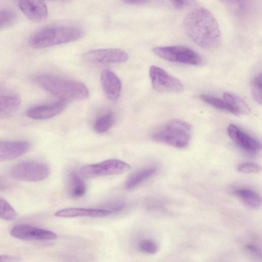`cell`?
Instances as JSON below:
<instances>
[{
    "label": "cell",
    "mask_w": 262,
    "mask_h": 262,
    "mask_svg": "<svg viewBox=\"0 0 262 262\" xmlns=\"http://www.w3.org/2000/svg\"><path fill=\"white\" fill-rule=\"evenodd\" d=\"M18 6L24 14L33 21L40 22L47 17V7L42 1H19Z\"/></svg>",
    "instance_id": "obj_15"
},
{
    "label": "cell",
    "mask_w": 262,
    "mask_h": 262,
    "mask_svg": "<svg viewBox=\"0 0 262 262\" xmlns=\"http://www.w3.org/2000/svg\"><path fill=\"white\" fill-rule=\"evenodd\" d=\"M35 82L49 93L62 101L80 100L89 96V91L83 83L60 76L41 74L34 78Z\"/></svg>",
    "instance_id": "obj_2"
},
{
    "label": "cell",
    "mask_w": 262,
    "mask_h": 262,
    "mask_svg": "<svg viewBox=\"0 0 262 262\" xmlns=\"http://www.w3.org/2000/svg\"><path fill=\"white\" fill-rule=\"evenodd\" d=\"M125 3L132 4V5H140L143 4L147 2V1H140V0H128L124 2Z\"/></svg>",
    "instance_id": "obj_32"
},
{
    "label": "cell",
    "mask_w": 262,
    "mask_h": 262,
    "mask_svg": "<svg viewBox=\"0 0 262 262\" xmlns=\"http://www.w3.org/2000/svg\"><path fill=\"white\" fill-rule=\"evenodd\" d=\"M10 234L15 238L27 241L52 240L57 237L56 234L51 231L26 224L14 226Z\"/></svg>",
    "instance_id": "obj_10"
},
{
    "label": "cell",
    "mask_w": 262,
    "mask_h": 262,
    "mask_svg": "<svg viewBox=\"0 0 262 262\" xmlns=\"http://www.w3.org/2000/svg\"><path fill=\"white\" fill-rule=\"evenodd\" d=\"M139 249L145 253L153 254L157 252L158 247L154 241L145 239L140 242Z\"/></svg>",
    "instance_id": "obj_27"
},
{
    "label": "cell",
    "mask_w": 262,
    "mask_h": 262,
    "mask_svg": "<svg viewBox=\"0 0 262 262\" xmlns=\"http://www.w3.org/2000/svg\"><path fill=\"white\" fill-rule=\"evenodd\" d=\"M82 58L85 61L93 63H120L125 62L128 55L120 49H102L88 51L83 54Z\"/></svg>",
    "instance_id": "obj_9"
},
{
    "label": "cell",
    "mask_w": 262,
    "mask_h": 262,
    "mask_svg": "<svg viewBox=\"0 0 262 262\" xmlns=\"http://www.w3.org/2000/svg\"><path fill=\"white\" fill-rule=\"evenodd\" d=\"M112 212L108 210L68 208L57 211L55 215L61 217H74L81 216H90L93 217H104L110 215Z\"/></svg>",
    "instance_id": "obj_17"
},
{
    "label": "cell",
    "mask_w": 262,
    "mask_h": 262,
    "mask_svg": "<svg viewBox=\"0 0 262 262\" xmlns=\"http://www.w3.org/2000/svg\"><path fill=\"white\" fill-rule=\"evenodd\" d=\"M153 53L165 60L188 65H198L202 61L200 55L193 50L182 46L156 47Z\"/></svg>",
    "instance_id": "obj_5"
},
{
    "label": "cell",
    "mask_w": 262,
    "mask_h": 262,
    "mask_svg": "<svg viewBox=\"0 0 262 262\" xmlns=\"http://www.w3.org/2000/svg\"><path fill=\"white\" fill-rule=\"evenodd\" d=\"M149 75L153 88L158 91L179 93L184 90L180 80L158 67L151 66Z\"/></svg>",
    "instance_id": "obj_8"
},
{
    "label": "cell",
    "mask_w": 262,
    "mask_h": 262,
    "mask_svg": "<svg viewBox=\"0 0 262 262\" xmlns=\"http://www.w3.org/2000/svg\"><path fill=\"white\" fill-rule=\"evenodd\" d=\"M65 106L66 104L63 101L36 105L29 108L26 112V115L28 117L34 119H47L61 113Z\"/></svg>",
    "instance_id": "obj_14"
},
{
    "label": "cell",
    "mask_w": 262,
    "mask_h": 262,
    "mask_svg": "<svg viewBox=\"0 0 262 262\" xmlns=\"http://www.w3.org/2000/svg\"><path fill=\"white\" fill-rule=\"evenodd\" d=\"M227 130L230 139L244 151L251 154H255L260 150V143L236 125L233 124H229Z\"/></svg>",
    "instance_id": "obj_12"
},
{
    "label": "cell",
    "mask_w": 262,
    "mask_h": 262,
    "mask_svg": "<svg viewBox=\"0 0 262 262\" xmlns=\"http://www.w3.org/2000/svg\"><path fill=\"white\" fill-rule=\"evenodd\" d=\"M183 25L188 36L200 47L213 49L220 46L221 32L219 24L208 9L195 8L185 16Z\"/></svg>",
    "instance_id": "obj_1"
},
{
    "label": "cell",
    "mask_w": 262,
    "mask_h": 262,
    "mask_svg": "<svg viewBox=\"0 0 262 262\" xmlns=\"http://www.w3.org/2000/svg\"><path fill=\"white\" fill-rule=\"evenodd\" d=\"M157 171L156 168L150 167L142 169L132 174L126 181L125 188L132 189L152 177Z\"/></svg>",
    "instance_id": "obj_20"
},
{
    "label": "cell",
    "mask_w": 262,
    "mask_h": 262,
    "mask_svg": "<svg viewBox=\"0 0 262 262\" xmlns=\"http://www.w3.org/2000/svg\"><path fill=\"white\" fill-rule=\"evenodd\" d=\"M223 99L233 108L237 115H248L250 113V108L247 103L236 94L225 92Z\"/></svg>",
    "instance_id": "obj_21"
},
{
    "label": "cell",
    "mask_w": 262,
    "mask_h": 262,
    "mask_svg": "<svg viewBox=\"0 0 262 262\" xmlns=\"http://www.w3.org/2000/svg\"><path fill=\"white\" fill-rule=\"evenodd\" d=\"M18 94L11 88L0 84V118H7L13 116L20 104Z\"/></svg>",
    "instance_id": "obj_11"
},
{
    "label": "cell",
    "mask_w": 262,
    "mask_h": 262,
    "mask_svg": "<svg viewBox=\"0 0 262 262\" xmlns=\"http://www.w3.org/2000/svg\"><path fill=\"white\" fill-rule=\"evenodd\" d=\"M115 121V114L112 112L106 113L99 118L95 122L94 128L98 133H103L108 130Z\"/></svg>",
    "instance_id": "obj_23"
},
{
    "label": "cell",
    "mask_w": 262,
    "mask_h": 262,
    "mask_svg": "<svg viewBox=\"0 0 262 262\" xmlns=\"http://www.w3.org/2000/svg\"><path fill=\"white\" fill-rule=\"evenodd\" d=\"M233 194L246 205L252 208H258L261 203L260 195L255 191L247 188H238L233 190Z\"/></svg>",
    "instance_id": "obj_18"
},
{
    "label": "cell",
    "mask_w": 262,
    "mask_h": 262,
    "mask_svg": "<svg viewBox=\"0 0 262 262\" xmlns=\"http://www.w3.org/2000/svg\"><path fill=\"white\" fill-rule=\"evenodd\" d=\"M31 145L25 141H0V162L17 158L28 151Z\"/></svg>",
    "instance_id": "obj_13"
},
{
    "label": "cell",
    "mask_w": 262,
    "mask_h": 262,
    "mask_svg": "<svg viewBox=\"0 0 262 262\" xmlns=\"http://www.w3.org/2000/svg\"><path fill=\"white\" fill-rule=\"evenodd\" d=\"M17 20L16 13L10 9H0V30L11 26Z\"/></svg>",
    "instance_id": "obj_24"
},
{
    "label": "cell",
    "mask_w": 262,
    "mask_h": 262,
    "mask_svg": "<svg viewBox=\"0 0 262 262\" xmlns=\"http://www.w3.org/2000/svg\"><path fill=\"white\" fill-rule=\"evenodd\" d=\"M83 35L82 30L73 26H49L34 33L30 45L34 48H45L78 39Z\"/></svg>",
    "instance_id": "obj_3"
},
{
    "label": "cell",
    "mask_w": 262,
    "mask_h": 262,
    "mask_svg": "<svg viewBox=\"0 0 262 262\" xmlns=\"http://www.w3.org/2000/svg\"><path fill=\"white\" fill-rule=\"evenodd\" d=\"M251 91L255 101L261 104V73L257 74L253 79L251 83Z\"/></svg>",
    "instance_id": "obj_26"
},
{
    "label": "cell",
    "mask_w": 262,
    "mask_h": 262,
    "mask_svg": "<svg viewBox=\"0 0 262 262\" xmlns=\"http://www.w3.org/2000/svg\"><path fill=\"white\" fill-rule=\"evenodd\" d=\"M130 168L127 163L118 159H108L104 161L82 166L81 174L85 178H93L104 176L123 173Z\"/></svg>",
    "instance_id": "obj_6"
},
{
    "label": "cell",
    "mask_w": 262,
    "mask_h": 262,
    "mask_svg": "<svg viewBox=\"0 0 262 262\" xmlns=\"http://www.w3.org/2000/svg\"><path fill=\"white\" fill-rule=\"evenodd\" d=\"M199 97L206 103L216 108L237 115L233 108L224 99L206 94H201Z\"/></svg>",
    "instance_id": "obj_22"
},
{
    "label": "cell",
    "mask_w": 262,
    "mask_h": 262,
    "mask_svg": "<svg viewBox=\"0 0 262 262\" xmlns=\"http://www.w3.org/2000/svg\"><path fill=\"white\" fill-rule=\"evenodd\" d=\"M237 170L242 173H257L260 171L261 167L253 162H245L238 165Z\"/></svg>",
    "instance_id": "obj_28"
},
{
    "label": "cell",
    "mask_w": 262,
    "mask_h": 262,
    "mask_svg": "<svg viewBox=\"0 0 262 262\" xmlns=\"http://www.w3.org/2000/svg\"><path fill=\"white\" fill-rule=\"evenodd\" d=\"M19 257L9 255H0V262H18Z\"/></svg>",
    "instance_id": "obj_30"
},
{
    "label": "cell",
    "mask_w": 262,
    "mask_h": 262,
    "mask_svg": "<svg viewBox=\"0 0 262 262\" xmlns=\"http://www.w3.org/2000/svg\"><path fill=\"white\" fill-rule=\"evenodd\" d=\"M191 131V125L188 122L181 119H174L155 130L151 137L156 141L176 148H183L189 144Z\"/></svg>",
    "instance_id": "obj_4"
},
{
    "label": "cell",
    "mask_w": 262,
    "mask_h": 262,
    "mask_svg": "<svg viewBox=\"0 0 262 262\" xmlns=\"http://www.w3.org/2000/svg\"><path fill=\"white\" fill-rule=\"evenodd\" d=\"M12 176L18 180L38 182L45 180L50 174V168L45 163L36 161H24L11 170Z\"/></svg>",
    "instance_id": "obj_7"
},
{
    "label": "cell",
    "mask_w": 262,
    "mask_h": 262,
    "mask_svg": "<svg viewBox=\"0 0 262 262\" xmlns=\"http://www.w3.org/2000/svg\"><path fill=\"white\" fill-rule=\"evenodd\" d=\"M100 80L104 92L108 99L117 100L121 91V82L120 78L113 71L105 69L101 74Z\"/></svg>",
    "instance_id": "obj_16"
},
{
    "label": "cell",
    "mask_w": 262,
    "mask_h": 262,
    "mask_svg": "<svg viewBox=\"0 0 262 262\" xmlns=\"http://www.w3.org/2000/svg\"><path fill=\"white\" fill-rule=\"evenodd\" d=\"M246 249L252 253L257 254L258 249L253 245L248 244L246 247Z\"/></svg>",
    "instance_id": "obj_31"
},
{
    "label": "cell",
    "mask_w": 262,
    "mask_h": 262,
    "mask_svg": "<svg viewBox=\"0 0 262 262\" xmlns=\"http://www.w3.org/2000/svg\"><path fill=\"white\" fill-rule=\"evenodd\" d=\"M17 215L14 209L5 200L0 199V219L10 221Z\"/></svg>",
    "instance_id": "obj_25"
},
{
    "label": "cell",
    "mask_w": 262,
    "mask_h": 262,
    "mask_svg": "<svg viewBox=\"0 0 262 262\" xmlns=\"http://www.w3.org/2000/svg\"><path fill=\"white\" fill-rule=\"evenodd\" d=\"M68 190L73 198L83 196L86 190V186L81 177L75 171H71L68 177Z\"/></svg>",
    "instance_id": "obj_19"
},
{
    "label": "cell",
    "mask_w": 262,
    "mask_h": 262,
    "mask_svg": "<svg viewBox=\"0 0 262 262\" xmlns=\"http://www.w3.org/2000/svg\"><path fill=\"white\" fill-rule=\"evenodd\" d=\"M191 3L189 1H171L173 7L176 9H182L188 6Z\"/></svg>",
    "instance_id": "obj_29"
}]
</instances>
